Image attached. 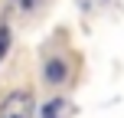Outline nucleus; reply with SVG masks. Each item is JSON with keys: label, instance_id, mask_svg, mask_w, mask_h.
Segmentation results:
<instances>
[{"label": "nucleus", "instance_id": "obj_2", "mask_svg": "<svg viewBox=\"0 0 124 118\" xmlns=\"http://www.w3.org/2000/svg\"><path fill=\"white\" fill-rule=\"evenodd\" d=\"M65 75H69V62L59 59V56H52V59L43 66V79L49 82V85H62V82H65Z\"/></svg>", "mask_w": 124, "mask_h": 118}, {"label": "nucleus", "instance_id": "obj_3", "mask_svg": "<svg viewBox=\"0 0 124 118\" xmlns=\"http://www.w3.org/2000/svg\"><path fill=\"white\" fill-rule=\"evenodd\" d=\"M62 112H65V99H52V102H46V105H43V112H39V115H43V118H59Z\"/></svg>", "mask_w": 124, "mask_h": 118}, {"label": "nucleus", "instance_id": "obj_5", "mask_svg": "<svg viewBox=\"0 0 124 118\" xmlns=\"http://www.w3.org/2000/svg\"><path fill=\"white\" fill-rule=\"evenodd\" d=\"M78 3H82V7H85V10H88V7H98L101 0H78Z\"/></svg>", "mask_w": 124, "mask_h": 118}, {"label": "nucleus", "instance_id": "obj_4", "mask_svg": "<svg viewBox=\"0 0 124 118\" xmlns=\"http://www.w3.org/2000/svg\"><path fill=\"white\" fill-rule=\"evenodd\" d=\"M7 46H10V30H7V23L0 26V59L7 56Z\"/></svg>", "mask_w": 124, "mask_h": 118}, {"label": "nucleus", "instance_id": "obj_1", "mask_svg": "<svg viewBox=\"0 0 124 118\" xmlns=\"http://www.w3.org/2000/svg\"><path fill=\"white\" fill-rule=\"evenodd\" d=\"M36 112V99L30 89H13L0 102V118H33Z\"/></svg>", "mask_w": 124, "mask_h": 118}, {"label": "nucleus", "instance_id": "obj_6", "mask_svg": "<svg viewBox=\"0 0 124 118\" xmlns=\"http://www.w3.org/2000/svg\"><path fill=\"white\" fill-rule=\"evenodd\" d=\"M20 3H23V7H26V10H30V7H33V0H20Z\"/></svg>", "mask_w": 124, "mask_h": 118}]
</instances>
